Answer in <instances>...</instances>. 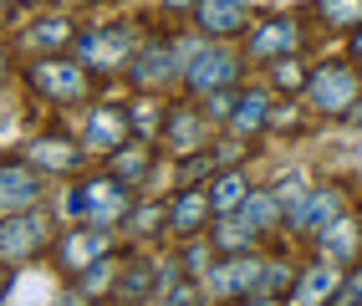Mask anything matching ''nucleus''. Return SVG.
Segmentation results:
<instances>
[{"label":"nucleus","mask_w":362,"mask_h":306,"mask_svg":"<svg viewBox=\"0 0 362 306\" xmlns=\"http://www.w3.org/2000/svg\"><path fill=\"white\" fill-rule=\"evenodd\" d=\"M62 209L77 225H123V215L133 209V184L112 179V174H92V179H77V189H66Z\"/></svg>","instance_id":"1"},{"label":"nucleus","mask_w":362,"mask_h":306,"mask_svg":"<svg viewBox=\"0 0 362 306\" xmlns=\"http://www.w3.org/2000/svg\"><path fill=\"white\" fill-rule=\"evenodd\" d=\"M52 245H57V230H52V220H46L36 204L0 220V261H6V266L36 261V255H46Z\"/></svg>","instance_id":"2"},{"label":"nucleus","mask_w":362,"mask_h":306,"mask_svg":"<svg viewBox=\"0 0 362 306\" xmlns=\"http://www.w3.org/2000/svg\"><path fill=\"white\" fill-rule=\"evenodd\" d=\"M362 98V77L352 61H327L306 77V107L322 112V117H342L352 112V102Z\"/></svg>","instance_id":"3"},{"label":"nucleus","mask_w":362,"mask_h":306,"mask_svg":"<svg viewBox=\"0 0 362 306\" xmlns=\"http://www.w3.org/2000/svg\"><path fill=\"white\" fill-rule=\"evenodd\" d=\"M71 57L87 72H117L133 61V31L128 26H82L71 36Z\"/></svg>","instance_id":"4"},{"label":"nucleus","mask_w":362,"mask_h":306,"mask_svg":"<svg viewBox=\"0 0 362 306\" xmlns=\"http://www.w3.org/2000/svg\"><path fill=\"white\" fill-rule=\"evenodd\" d=\"M26 82L41 92L46 102H82L92 92V72L77 61V57H36Z\"/></svg>","instance_id":"5"},{"label":"nucleus","mask_w":362,"mask_h":306,"mask_svg":"<svg viewBox=\"0 0 362 306\" xmlns=\"http://www.w3.org/2000/svg\"><path fill=\"white\" fill-rule=\"evenodd\" d=\"M184 57V82L194 87V92H220V87H235V77H240V61H235V52L225 41H204V46H189V52H179Z\"/></svg>","instance_id":"6"},{"label":"nucleus","mask_w":362,"mask_h":306,"mask_svg":"<svg viewBox=\"0 0 362 306\" xmlns=\"http://www.w3.org/2000/svg\"><path fill=\"white\" fill-rule=\"evenodd\" d=\"M52 255H57V266L66 276H82L87 266H98V261L112 255V230L107 225H71L66 235H57Z\"/></svg>","instance_id":"7"},{"label":"nucleus","mask_w":362,"mask_h":306,"mask_svg":"<svg viewBox=\"0 0 362 306\" xmlns=\"http://www.w3.org/2000/svg\"><path fill=\"white\" fill-rule=\"evenodd\" d=\"M342 215H347V194L337 189V184H317V189H306L291 209H286V225L301 230V235H317V230H327Z\"/></svg>","instance_id":"8"},{"label":"nucleus","mask_w":362,"mask_h":306,"mask_svg":"<svg viewBox=\"0 0 362 306\" xmlns=\"http://www.w3.org/2000/svg\"><path fill=\"white\" fill-rule=\"evenodd\" d=\"M260 255L255 250H240V255H220L214 261V271L204 276V286L214 291V296H255V286H260Z\"/></svg>","instance_id":"9"},{"label":"nucleus","mask_w":362,"mask_h":306,"mask_svg":"<svg viewBox=\"0 0 362 306\" xmlns=\"http://www.w3.org/2000/svg\"><path fill=\"white\" fill-rule=\"evenodd\" d=\"M174 77H184V57H179V52H168L163 41H153V46H143V52H133V61H128V82H133L138 92H158V87H168Z\"/></svg>","instance_id":"10"},{"label":"nucleus","mask_w":362,"mask_h":306,"mask_svg":"<svg viewBox=\"0 0 362 306\" xmlns=\"http://www.w3.org/2000/svg\"><path fill=\"white\" fill-rule=\"evenodd\" d=\"M82 143H87L92 153H117L123 143H133V117H128V107H112V102H98V107L87 112Z\"/></svg>","instance_id":"11"},{"label":"nucleus","mask_w":362,"mask_h":306,"mask_svg":"<svg viewBox=\"0 0 362 306\" xmlns=\"http://www.w3.org/2000/svg\"><path fill=\"white\" fill-rule=\"evenodd\" d=\"M41 169L26 158H0V215H16V209H31L41 199Z\"/></svg>","instance_id":"12"},{"label":"nucleus","mask_w":362,"mask_h":306,"mask_svg":"<svg viewBox=\"0 0 362 306\" xmlns=\"http://www.w3.org/2000/svg\"><path fill=\"white\" fill-rule=\"evenodd\" d=\"M194 26L214 41H225V36H240L250 26V6H235V0H194Z\"/></svg>","instance_id":"13"},{"label":"nucleus","mask_w":362,"mask_h":306,"mask_svg":"<svg viewBox=\"0 0 362 306\" xmlns=\"http://www.w3.org/2000/svg\"><path fill=\"white\" fill-rule=\"evenodd\" d=\"M21 158L26 163H36L41 174H71L82 163V148L71 143V138H57V133H41V138H31L26 148H21Z\"/></svg>","instance_id":"14"},{"label":"nucleus","mask_w":362,"mask_h":306,"mask_svg":"<svg viewBox=\"0 0 362 306\" xmlns=\"http://www.w3.org/2000/svg\"><path fill=\"white\" fill-rule=\"evenodd\" d=\"M337 291H342V266L317 261V266H306V271L296 276L291 306H327V301H337Z\"/></svg>","instance_id":"15"},{"label":"nucleus","mask_w":362,"mask_h":306,"mask_svg":"<svg viewBox=\"0 0 362 306\" xmlns=\"http://www.w3.org/2000/svg\"><path fill=\"white\" fill-rule=\"evenodd\" d=\"M317 255L332 266H357V255H362V225L357 220H332L327 230H317Z\"/></svg>","instance_id":"16"},{"label":"nucleus","mask_w":362,"mask_h":306,"mask_svg":"<svg viewBox=\"0 0 362 306\" xmlns=\"http://www.w3.org/2000/svg\"><path fill=\"white\" fill-rule=\"evenodd\" d=\"M296 46H301V31H296V20H286V16H276V20H260V26H255V36H250V52H255L260 61L296 57Z\"/></svg>","instance_id":"17"},{"label":"nucleus","mask_w":362,"mask_h":306,"mask_svg":"<svg viewBox=\"0 0 362 306\" xmlns=\"http://www.w3.org/2000/svg\"><path fill=\"white\" fill-rule=\"evenodd\" d=\"M204 133H209V117L204 112L174 107V112H168V128H163V143L174 153H194V148H204Z\"/></svg>","instance_id":"18"},{"label":"nucleus","mask_w":362,"mask_h":306,"mask_svg":"<svg viewBox=\"0 0 362 306\" xmlns=\"http://www.w3.org/2000/svg\"><path fill=\"white\" fill-rule=\"evenodd\" d=\"M71 36H77V26H71L66 16H41V20H31V31L21 41H26V52H36V57H57L62 46H71Z\"/></svg>","instance_id":"19"},{"label":"nucleus","mask_w":362,"mask_h":306,"mask_svg":"<svg viewBox=\"0 0 362 306\" xmlns=\"http://www.w3.org/2000/svg\"><path fill=\"white\" fill-rule=\"evenodd\" d=\"M255 240H260V230L240 215V209H230V215H220V225L209 230V245L220 250V255H240V250H255Z\"/></svg>","instance_id":"20"},{"label":"nucleus","mask_w":362,"mask_h":306,"mask_svg":"<svg viewBox=\"0 0 362 306\" xmlns=\"http://www.w3.org/2000/svg\"><path fill=\"white\" fill-rule=\"evenodd\" d=\"M209 215H214V204H209V189H189L174 199V209H168V225H174L179 235H199L204 225H209Z\"/></svg>","instance_id":"21"},{"label":"nucleus","mask_w":362,"mask_h":306,"mask_svg":"<svg viewBox=\"0 0 362 306\" xmlns=\"http://www.w3.org/2000/svg\"><path fill=\"white\" fill-rule=\"evenodd\" d=\"M265 123H271V92H265V87L240 92V98H235V112H230V133L250 138V133H260Z\"/></svg>","instance_id":"22"},{"label":"nucleus","mask_w":362,"mask_h":306,"mask_svg":"<svg viewBox=\"0 0 362 306\" xmlns=\"http://www.w3.org/2000/svg\"><path fill=\"white\" fill-rule=\"evenodd\" d=\"M245 199H250V179L240 174V169H235V174L220 169V174L209 179V204H214V215H230V209H240Z\"/></svg>","instance_id":"23"},{"label":"nucleus","mask_w":362,"mask_h":306,"mask_svg":"<svg viewBox=\"0 0 362 306\" xmlns=\"http://www.w3.org/2000/svg\"><path fill=\"white\" fill-rule=\"evenodd\" d=\"M148 148H153V143H138V138H133V143H123L117 153H107V174L123 179V184H138L143 174H148V163H153Z\"/></svg>","instance_id":"24"},{"label":"nucleus","mask_w":362,"mask_h":306,"mask_svg":"<svg viewBox=\"0 0 362 306\" xmlns=\"http://www.w3.org/2000/svg\"><path fill=\"white\" fill-rule=\"evenodd\" d=\"M168 112H174V107L138 98V102L128 107V117H133V138H138V143H153V138H163V128H168Z\"/></svg>","instance_id":"25"},{"label":"nucleus","mask_w":362,"mask_h":306,"mask_svg":"<svg viewBox=\"0 0 362 306\" xmlns=\"http://www.w3.org/2000/svg\"><path fill=\"white\" fill-rule=\"evenodd\" d=\"M296 266L291 261H265L260 266V286H255V296H291V286H296Z\"/></svg>","instance_id":"26"},{"label":"nucleus","mask_w":362,"mask_h":306,"mask_svg":"<svg viewBox=\"0 0 362 306\" xmlns=\"http://www.w3.org/2000/svg\"><path fill=\"white\" fill-rule=\"evenodd\" d=\"M240 215H245V220H250V225H255V230L265 235V230H271V225H276V220L286 215V204H281V199H276L271 189H265V194H255V189H250V199L240 204Z\"/></svg>","instance_id":"27"},{"label":"nucleus","mask_w":362,"mask_h":306,"mask_svg":"<svg viewBox=\"0 0 362 306\" xmlns=\"http://www.w3.org/2000/svg\"><path fill=\"white\" fill-rule=\"evenodd\" d=\"M317 16L327 20V26L357 31L362 26V0H317Z\"/></svg>","instance_id":"28"},{"label":"nucleus","mask_w":362,"mask_h":306,"mask_svg":"<svg viewBox=\"0 0 362 306\" xmlns=\"http://www.w3.org/2000/svg\"><path fill=\"white\" fill-rule=\"evenodd\" d=\"M271 72H276V87L281 92H306V72L296 66V57H276Z\"/></svg>","instance_id":"29"},{"label":"nucleus","mask_w":362,"mask_h":306,"mask_svg":"<svg viewBox=\"0 0 362 306\" xmlns=\"http://www.w3.org/2000/svg\"><path fill=\"white\" fill-rule=\"evenodd\" d=\"M123 225H128L133 235H153V230L163 225V209H158V204H133L128 215H123Z\"/></svg>","instance_id":"30"},{"label":"nucleus","mask_w":362,"mask_h":306,"mask_svg":"<svg viewBox=\"0 0 362 306\" xmlns=\"http://www.w3.org/2000/svg\"><path fill=\"white\" fill-rule=\"evenodd\" d=\"M306 189H311V184H306V174H296V169H286V174H281V179L271 184V194H276V199H281L286 209H291V204H296V199H301Z\"/></svg>","instance_id":"31"},{"label":"nucleus","mask_w":362,"mask_h":306,"mask_svg":"<svg viewBox=\"0 0 362 306\" xmlns=\"http://www.w3.org/2000/svg\"><path fill=\"white\" fill-rule=\"evenodd\" d=\"M199 112L209 117V123H220V117L230 123V112H235V92H230V87H220V92H204V107H199Z\"/></svg>","instance_id":"32"},{"label":"nucleus","mask_w":362,"mask_h":306,"mask_svg":"<svg viewBox=\"0 0 362 306\" xmlns=\"http://www.w3.org/2000/svg\"><path fill=\"white\" fill-rule=\"evenodd\" d=\"M357 301H362V266H357V276H342V291H337L332 306H357Z\"/></svg>","instance_id":"33"},{"label":"nucleus","mask_w":362,"mask_h":306,"mask_svg":"<svg viewBox=\"0 0 362 306\" xmlns=\"http://www.w3.org/2000/svg\"><path fill=\"white\" fill-rule=\"evenodd\" d=\"M163 11H194V0H158Z\"/></svg>","instance_id":"34"},{"label":"nucleus","mask_w":362,"mask_h":306,"mask_svg":"<svg viewBox=\"0 0 362 306\" xmlns=\"http://www.w3.org/2000/svg\"><path fill=\"white\" fill-rule=\"evenodd\" d=\"M6 291H11V266L0 261V301H6Z\"/></svg>","instance_id":"35"},{"label":"nucleus","mask_w":362,"mask_h":306,"mask_svg":"<svg viewBox=\"0 0 362 306\" xmlns=\"http://www.w3.org/2000/svg\"><path fill=\"white\" fill-rule=\"evenodd\" d=\"M240 306H276L271 296H240Z\"/></svg>","instance_id":"36"},{"label":"nucleus","mask_w":362,"mask_h":306,"mask_svg":"<svg viewBox=\"0 0 362 306\" xmlns=\"http://www.w3.org/2000/svg\"><path fill=\"white\" fill-rule=\"evenodd\" d=\"M352 57L362 61V26H357V36H352Z\"/></svg>","instance_id":"37"},{"label":"nucleus","mask_w":362,"mask_h":306,"mask_svg":"<svg viewBox=\"0 0 362 306\" xmlns=\"http://www.w3.org/2000/svg\"><path fill=\"white\" fill-rule=\"evenodd\" d=\"M6 20H11V0H0V26H6Z\"/></svg>","instance_id":"38"},{"label":"nucleus","mask_w":362,"mask_h":306,"mask_svg":"<svg viewBox=\"0 0 362 306\" xmlns=\"http://www.w3.org/2000/svg\"><path fill=\"white\" fill-rule=\"evenodd\" d=\"M11 6H41V0H11Z\"/></svg>","instance_id":"39"},{"label":"nucleus","mask_w":362,"mask_h":306,"mask_svg":"<svg viewBox=\"0 0 362 306\" xmlns=\"http://www.w3.org/2000/svg\"><path fill=\"white\" fill-rule=\"evenodd\" d=\"M0 77H6V57H0Z\"/></svg>","instance_id":"40"},{"label":"nucleus","mask_w":362,"mask_h":306,"mask_svg":"<svg viewBox=\"0 0 362 306\" xmlns=\"http://www.w3.org/2000/svg\"><path fill=\"white\" fill-rule=\"evenodd\" d=\"M235 6H250V0H235Z\"/></svg>","instance_id":"41"}]
</instances>
